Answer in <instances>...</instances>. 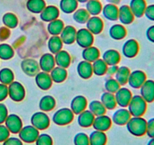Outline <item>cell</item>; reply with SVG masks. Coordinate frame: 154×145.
Instances as JSON below:
<instances>
[{
    "instance_id": "obj_10",
    "label": "cell",
    "mask_w": 154,
    "mask_h": 145,
    "mask_svg": "<svg viewBox=\"0 0 154 145\" xmlns=\"http://www.w3.org/2000/svg\"><path fill=\"white\" fill-rule=\"evenodd\" d=\"M146 80H147V75L145 72L142 70L137 69L130 72L128 83L131 87L137 89H140Z\"/></svg>"
},
{
    "instance_id": "obj_22",
    "label": "cell",
    "mask_w": 154,
    "mask_h": 145,
    "mask_svg": "<svg viewBox=\"0 0 154 145\" xmlns=\"http://www.w3.org/2000/svg\"><path fill=\"white\" fill-rule=\"evenodd\" d=\"M55 59L54 55L50 53L44 54L39 60V67L46 72H50L55 67Z\"/></svg>"
},
{
    "instance_id": "obj_17",
    "label": "cell",
    "mask_w": 154,
    "mask_h": 145,
    "mask_svg": "<svg viewBox=\"0 0 154 145\" xmlns=\"http://www.w3.org/2000/svg\"><path fill=\"white\" fill-rule=\"evenodd\" d=\"M22 70L26 75L34 76L39 72V65L36 60L33 59H26L21 62Z\"/></svg>"
},
{
    "instance_id": "obj_36",
    "label": "cell",
    "mask_w": 154,
    "mask_h": 145,
    "mask_svg": "<svg viewBox=\"0 0 154 145\" xmlns=\"http://www.w3.org/2000/svg\"><path fill=\"white\" fill-rule=\"evenodd\" d=\"M51 79L54 82L57 83L62 82L64 81L67 76V71L66 68L61 67V66H56L51 71Z\"/></svg>"
},
{
    "instance_id": "obj_56",
    "label": "cell",
    "mask_w": 154,
    "mask_h": 145,
    "mask_svg": "<svg viewBox=\"0 0 154 145\" xmlns=\"http://www.w3.org/2000/svg\"><path fill=\"white\" fill-rule=\"evenodd\" d=\"M8 95V88L6 85L0 84V101L5 99Z\"/></svg>"
},
{
    "instance_id": "obj_37",
    "label": "cell",
    "mask_w": 154,
    "mask_h": 145,
    "mask_svg": "<svg viewBox=\"0 0 154 145\" xmlns=\"http://www.w3.org/2000/svg\"><path fill=\"white\" fill-rule=\"evenodd\" d=\"M101 102L102 103L106 110H113L117 105L115 96L114 94L106 92H104L101 96Z\"/></svg>"
},
{
    "instance_id": "obj_51",
    "label": "cell",
    "mask_w": 154,
    "mask_h": 145,
    "mask_svg": "<svg viewBox=\"0 0 154 145\" xmlns=\"http://www.w3.org/2000/svg\"><path fill=\"white\" fill-rule=\"evenodd\" d=\"M146 134L150 138L154 137V117L147 121V131Z\"/></svg>"
},
{
    "instance_id": "obj_49",
    "label": "cell",
    "mask_w": 154,
    "mask_h": 145,
    "mask_svg": "<svg viewBox=\"0 0 154 145\" xmlns=\"http://www.w3.org/2000/svg\"><path fill=\"white\" fill-rule=\"evenodd\" d=\"M35 143V145H54V140L50 134L42 133V134H39Z\"/></svg>"
},
{
    "instance_id": "obj_6",
    "label": "cell",
    "mask_w": 154,
    "mask_h": 145,
    "mask_svg": "<svg viewBox=\"0 0 154 145\" xmlns=\"http://www.w3.org/2000/svg\"><path fill=\"white\" fill-rule=\"evenodd\" d=\"M75 41L78 45L83 48L92 46L94 41L93 34L90 33L87 28L80 29L77 31Z\"/></svg>"
},
{
    "instance_id": "obj_26",
    "label": "cell",
    "mask_w": 154,
    "mask_h": 145,
    "mask_svg": "<svg viewBox=\"0 0 154 145\" xmlns=\"http://www.w3.org/2000/svg\"><path fill=\"white\" fill-rule=\"evenodd\" d=\"M102 14L106 18L111 21H115L118 20L119 8L114 4H106L102 7Z\"/></svg>"
},
{
    "instance_id": "obj_9",
    "label": "cell",
    "mask_w": 154,
    "mask_h": 145,
    "mask_svg": "<svg viewBox=\"0 0 154 145\" xmlns=\"http://www.w3.org/2000/svg\"><path fill=\"white\" fill-rule=\"evenodd\" d=\"M140 95L147 103L154 101V80L147 79L140 88Z\"/></svg>"
},
{
    "instance_id": "obj_55",
    "label": "cell",
    "mask_w": 154,
    "mask_h": 145,
    "mask_svg": "<svg viewBox=\"0 0 154 145\" xmlns=\"http://www.w3.org/2000/svg\"><path fill=\"white\" fill-rule=\"evenodd\" d=\"M11 35V31L7 27H2L0 28V41H5Z\"/></svg>"
},
{
    "instance_id": "obj_57",
    "label": "cell",
    "mask_w": 154,
    "mask_h": 145,
    "mask_svg": "<svg viewBox=\"0 0 154 145\" xmlns=\"http://www.w3.org/2000/svg\"><path fill=\"white\" fill-rule=\"evenodd\" d=\"M146 36L150 42L154 43V25L150 26L147 28L146 31Z\"/></svg>"
},
{
    "instance_id": "obj_61",
    "label": "cell",
    "mask_w": 154,
    "mask_h": 145,
    "mask_svg": "<svg viewBox=\"0 0 154 145\" xmlns=\"http://www.w3.org/2000/svg\"><path fill=\"white\" fill-rule=\"evenodd\" d=\"M78 1V2H80V3H85L87 2L88 0H77Z\"/></svg>"
},
{
    "instance_id": "obj_46",
    "label": "cell",
    "mask_w": 154,
    "mask_h": 145,
    "mask_svg": "<svg viewBox=\"0 0 154 145\" xmlns=\"http://www.w3.org/2000/svg\"><path fill=\"white\" fill-rule=\"evenodd\" d=\"M14 76L11 69L8 68H4L0 70V82L2 84L9 85L14 81Z\"/></svg>"
},
{
    "instance_id": "obj_47",
    "label": "cell",
    "mask_w": 154,
    "mask_h": 145,
    "mask_svg": "<svg viewBox=\"0 0 154 145\" xmlns=\"http://www.w3.org/2000/svg\"><path fill=\"white\" fill-rule=\"evenodd\" d=\"M120 85L116 80V79H108L106 80V82L105 83V88L107 92L112 94L116 93L120 89Z\"/></svg>"
},
{
    "instance_id": "obj_34",
    "label": "cell",
    "mask_w": 154,
    "mask_h": 145,
    "mask_svg": "<svg viewBox=\"0 0 154 145\" xmlns=\"http://www.w3.org/2000/svg\"><path fill=\"white\" fill-rule=\"evenodd\" d=\"M78 2L77 0H60V8L63 13H74L77 10Z\"/></svg>"
},
{
    "instance_id": "obj_52",
    "label": "cell",
    "mask_w": 154,
    "mask_h": 145,
    "mask_svg": "<svg viewBox=\"0 0 154 145\" xmlns=\"http://www.w3.org/2000/svg\"><path fill=\"white\" fill-rule=\"evenodd\" d=\"M2 145H23V142L16 137H9L2 143Z\"/></svg>"
},
{
    "instance_id": "obj_50",
    "label": "cell",
    "mask_w": 154,
    "mask_h": 145,
    "mask_svg": "<svg viewBox=\"0 0 154 145\" xmlns=\"http://www.w3.org/2000/svg\"><path fill=\"white\" fill-rule=\"evenodd\" d=\"M11 132L5 125L0 124V143H3L10 137Z\"/></svg>"
},
{
    "instance_id": "obj_21",
    "label": "cell",
    "mask_w": 154,
    "mask_h": 145,
    "mask_svg": "<svg viewBox=\"0 0 154 145\" xmlns=\"http://www.w3.org/2000/svg\"><path fill=\"white\" fill-rule=\"evenodd\" d=\"M87 106V101L85 97L78 95L75 97L71 102V110L74 114L78 115L86 110Z\"/></svg>"
},
{
    "instance_id": "obj_2",
    "label": "cell",
    "mask_w": 154,
    "mask_h": 145,
    "mask_svg": "<svg viewBox=\"0 0 154 145\" xmlns=\"http://www.w3.org/2000/svg\"><path fill=\"white\" fill-rule=\"evenodd\" d=\"M147 109V103L141 95L132 96L129 105L128 110L132 116H143Z\"/></svg>"
},
{
    "instance_id": "obj_4",
    "label": "cell",
    "mask_w": 154,
    "mask_h": 145,
    "mask_svg": "<svg viewBox=\"0 0 154 145\" xmlns=\"http://www.w3.org/2000/svg\"><path fill=\"white\" fill-rule=\"evenodd\" d=\"M39 134H40L39 130H38L33 125H29L23 126V128L18 133V135H19V138L24 143H32L35 142Z\"/></svg>"
},
{
    "instance_id": "obj_14",
    "label": "cell",
    "mask_w": 154,
    "mask_h": 145,
    "mask_svg": "<svg viewBox=\"0 0 154 145\" xmlns=\"http://www.w3.org/2000/svg\"><path fill=\"white\" fill-rule=\"evenodd\" d=\"M131 117L132 116L128 109H126V107H122L114 112L111 120L117 125H126Z\"/></svg>"
},
{
    "instance_id": "obj_40",
    "label": "cell",
    "mask_w": 154,
    "mask_h": 145,
    "mask_svg": "<svg viewBox=\"0 0 154 145\" xmlns=\"http://www.w3.org/2000/svg\"><path fill=\"white\" fill-rule=\"evenodd\" d=\"M63 43L61 39L58 36H53L50 38L48 41V46L50 51L52 54H55L60 51L63 48Z\"/></svg>"
},
{
    "instance_id": "obj_58",
    "label": "cell",
    "mask_w": 154,
    "mask_h": 145,
    "mask_svg": "<svg viewBox=\"0 0 154 145\" xmlns=\"http://www.w3.org/2000/svg\"><path fill=\"white\" fill-rule=\"evenodd\" d=\"M117 69H118V66L117 65H112V66H108V69H107L106 73L108 74L110 76L114 75V74L117 72Z\"/></svg>"
},
{
    "instance_id": "obj_30",
    "label": "cell",
    "mask_w": 154,
    "mask_h": 145,
    "mask_svg": "<svg viewBox=\"0 0 154 145\" xmlns=\"http://www.w3.org/2000/svg\"><path fill=\"white\" fill-rule=\"evenodd\" d=\"M100 56L99 49L96 47L90 46L85 48L82 51V57L84 60L88 62H94L97 59H99Z\"/></svg>"
},
{
    "instance_id": "obj_33",
    "label": "cell",
    "mask_w": 154,
    "mask_h": 145,
    "mask_svg": "<svg viewBox=\"0 0 154 145\" xmlns=\"http://www.w3.org/2000/svg\"><path fill=\"white\" fill-rule=\"evenodd\" d=\"M109 34L112 39L116 40L123 39L126 35V30L121 24H114L110 28Z\"/></svg>"
},
{
    "instance_id": "obj_42",
    "label": "cell",
    "mask_w": 154,
    "mask_h": 145,
    "mask_svg": "<svg viewBox=\"0 0 154 145\" xmlns=\"http://www.w3.org/2000/svg\"><path fill=\"white\" fill-rule=\"evenodd\" d=\"M90 18V14L86 8L77 9L73 14V19L80 24H86Z\"/></svg>"
},
{
    "instance_id": "obj_28",
    "label": "cell",
    "mask_w": 154,
    "mask_h": 145,
    "mask_svg": "<svg viewBox=\"0 0 154 145\" xmlns=\"http://www.w3.org/2000/svg\"><path fill=\"white\" fill-rule=\"evenodd\" d=\"M102 60L109 66L117 65L120 60V53L114 49L107 50L102 55Z\"/></svg>"
},
{
    "instance_id": "obj_11",
    "label": "cell",
    "mask_w": 154,
    "mask_h": 145,
    "mask_svg": "<svg viewBox=\"0 0 154 145\" xmlns=\"http://www.w3.org/2000/svg\"><path fill=\"white\" fill-rule=\"evenodd\" d=\"M111 125H112V120L111 118L104 114L95 117L92 126L94 128L95 130L105 132L111 128Z\"/></svg>"
},
{
    "instance_id": "obj_62",
    "label": "cell",
    "mask_w": 154,
    "mask_h": 145,
    "mask_svg": "<svg viewBox=\"0 0 154 145\" xmlns=\"http://www.w3.org/2000/svg\"><path fill=\"white\" fill-rule=\"evenodd\" d=\"M99 1H100V0H99Z\"/></svg>"
},
{
    "instance_id": "obj_44",
    "label": "cell",
    "mask_w": 154,
    "mask_h": 145,
    "mask_svg": "<svg viewBox=\"0 0 154 145\" xmlns=\"http://www.w3.org/2000/svg\"><path fill=\"white\" fill-rule=\"evenodd\" d=\"M2 22L8 28H15L17 26V17L11 12H8L5 14L2 17Z\"/></svg>"
},
{
    "instance_id": "obj_32",
    "label": "cell",
    "mask_w": 154,
    "mask_h": 145,
    "mask_svg": "<svg viewBox=\"0 0 154 145\" xmlns=\"http://www.w3.org/2000/svg\"><path fill=\"white\" fill-rule=\"evenodd\" d=\"M86 9L90 15L97 16L102 12V4L99 0H88L86 2Z\"/></svg>"
},
{
    "instance_id": "obj_38",
    "label": "cell",
    "mask_w": 154,
    "mask_h": 145,
    "mask_svg": "<svg viewBox=\"0 0 154 145\" xmlns=\"http://www.w3.org/2000/svg\"><path fill=\"white\" fill-rule=\"evenodd\" d=\"M64 23L60 19H56L49 22L48 25V30L52 36H58L64 28Z\"/></svg>"
},
{
    "instance_id": "obj_59",
    "label": "cell",
    "mask_w": 154,
    "mask_h": 145,
    "mask_svg": "<svg viewBox=\"0 0 154 145\" xmlns=\"http://www.w3.org/2000/svg\"><path fill=\"white\" fill-rule=\"evenodd\" d=\"M107 2L110 3V4H114V5H118L120 2V0H105Z\"/></svg>"
},
{
    "instance_id": "obj_23",
    "label": "cell",
    "mask_w": 154,
    "mask_h": 145,
    "mask_svg": "<svg viewBox=\"0 0 154 145\" xmlns=\"http://www.w3.org/2000/svg\"><path fill=\"white\" fill-rule=\"evenodd\" d=\"M77 30L72 26H66L64 27L63 31L60 33V39L62 42L67 45L74 43L75 42V38H76Z\"/></svg>"
},
{
    "instance_id": "obj_5",
    "label": "cell",
    "mask_w": 154,
    "mask_h": 145,
    "mask_svg": "<svg viewBox=\"0 0 154 145\" xmlns=\"http://www.w3.org/2000/svg\"><path fill=\"white\" fill-rule=\"evenodd\" d=\"M31 124L39 131L45 130L50 126L51 120L48 115L44 112H36L32 116Z\"/></svg>"
},
{
    "instance_id": "obj_20",
    "label": "cell",
    "mask_w": 154,
    "mask_h": 145,
    "mask_svg": "<svg viewBox=\"0 0 154 145\" xmlns=\"http://www.w3.org/2000/svg\"><path fill=\"white\" fill-rule=\"evenodd\" d=\"M87 24V29L93 34H99L103 30V21L99 17L93 16L89 18Z\"/></svg>"
},
{
    "instance_id": "obj_15",
    "label": "cell",
    "mask_w": 154,
    "mask_h": 145,
    "mask_svg": "<svg viewBox=\"0 0 154 145\" xmlns=\"http://www.w3.org/2000/svg\"><path fill=\"white\" fill-rule=\"evenodd\" d=\"M60 16V10L55 5H48L40 13V18L45 22H51L58 19Z\"/></svg>"
},
{
    "instance_id": "obj_19",
    "label": "cell",
    "mask_w": 154,
    "mask_h": 145,
    "mask_svg": "<svg viewBox=\"0 0 154 145\" xmlns=\"http://www.w3.org/2000/svg\"><path fill=\"white\" fill-rule=\"evenodd\" d=\"M147 5L145 0H131L129 6L135 18H141L144 15Z\"/></svg>"
},
{
    "instance_id": "obj_53",
    "label": "cell",
    "mask_w": 154,
    "mask_h": 145,
    "mask_svg": "<svg viewBox=\"0 0 154 145\" xmlns=\"http://www.w3.org/2000/svg\"><path fill=\"white\" fill-rule=\"evenodd\" d=\"M144 15L148 20L154 21V4L147 5L145 11H144Z\"/></svg>"
},
{
    "instance_id": "obj_27",
    "label": "cell",
    "mask_w": 154,
    "mask_h": 145,
    "mask_svg": "<svg viewBox=\"0 0 154 145\" xmlns=\"http://www.w3.org/2000/svg\"><path fill=\"white\" fill-rule=\"evenodd\" d=\"M78 73L82 79H87L91 77L93 74V66L90 62L87 61V60H82L80 62L77 67Z\"/></svg>"
},
{
    "instance_id": "obj_12",
    "label": "cell",
    "mask_w": 154,
    "mask_h": 145,
    "mask_svg": "<svg viewBox=\"0 0 154 145\" xmlns=\"http://www.w3.org/2000/svg\"><path fill=\"white\" fill-rule=\"evenodd\" d=\"M122 51L123 55L128 58L135 57L139 51V44L135 39H129L123 44Z\"/></svg>"
},
{
    "instance_id": "obj_16",
    "label": "cell",
    "mask_w": 154,
    "mask_h": 145,
    "mask_svg": "<svg viewBox=\"0 0 154 145\" xmlns=\"http://www.w3.org/2000/svg\"><path fill=\"white\" fill-rule=\"evenodd\" d=\"M118 19L121 24L125 25H129L133 22L135 20V16L132 14L129 5H123L119 8Z\"/></svg>"
},
{
    "instance_id": "obj_24",
    "label": "cell",
    "mask_w": 154,
    "mask_h": 145,
    "mask_svg": "<svg viewBox=\"0 0 154 145\" xmlns=\"http://www.w3.org/2000/svg\"><path fill=\"white\" fill-rule=\"evenodd\" d=\"M95 116L89 110H85L78 114V123L82 128H89L93 125Z\"/></svg>"
},
{
    "instance_id": "obj_7",
    "label": "cell",
    "mask_w": 154,
    "mask_h": 145,
    "mask_svg": "<svg viewBox=\"0 0 154 145\" xmlns=\"http://www.w3.org/2000/svg\"><path fill=\"white\" fill-rule=\"evenodd\" d=\"M5 125L11 133L18 134L23 128V121L17 114H10L8 115L5 121Z\"/></svg>"
},
{
    "instance_id": "obj_39",
    "label": "cell",
    "mask_w": 154,
    "mask_h": 145,
    "mask_svg": "<svg viewBox=\"0 0 154 145\" xmlns=\"http://www.w3.org/2000/svg\"><path fill=\"white\" fill-rule=\"evenodd\" d=\"M56 101L52 96L45 95L41 99L39 103V108L44 112L51 111L55 107Z\"/></svg>"
},
{
    "instance_id": "obj_41",
    "label": "cell",
    "mask_w": 154,
    "mask_h": 145,
    "mask_svg": "<svg viewBox=\"0 0 154 145\" xmlns=\"http://www.w3.org/2000/svg\"><path fill=\"white\" fill-rule=\"evenodd\" d=\"M89 110L95 116L104 115L106 113V108L99 101H93L89 104Z\"/></svg>"
},
{
    "instance_id": "obj_45",
    "label": "cell",
    "mask_w": 154,
    "mask_h": 145,
    "mask_svg": "<svg viewBox=\"0 0 154 145\" xmlns=\"http://www.w3.org/2000/svg\"><path fill=\"white\" fill-rule=\"evenodd\" d=\"M14 54L13 48L10 45L2 43L0 45V58L2 60H9Z\"/></svg>"
},
{
    "instance_id": "obj_43",
    "label": "cell",
    "mask_w": 154,
    "mask_h": 145,
    "mask_svg": "<svg viewBox=\"0 0 154 145\" xmlns=\"http://www.w3.org/2000/svg\"><path fill=\"white\" fill-rule=\"evenodd\" d=\"M93 72L97 76H103L106 73L108 65L102 59H97L92 64Z\"/></svg>"
},
{
    "instance_id": "obj_31",
    "label": "cell",
    "mask_w": 154,
    "mask_h": 145,
    "mask_svg": "<svg viewBox=\"0 0 154 145\" xmlns=\"http://www.w3.org/2000/svg\"><path fill=\"white\" fill-rule=\"evenodd\" d=\"M46 7L45 0H28L26 8L30 12L34 14H40Z\"/></svg>"
},
{
    "instance_id": "obj_18",
    "label": "cell",
    "mask_w": 154,
    "mask_h": 145,
    "mask_svg": "<svg viewBox=\"0 0 154 145\" xmlns=\"http://www.w3.org/2000/svg\"><path fill=\"white\" fill-rule=\"evenodd\" d=\"M52 79L51 75L46 72H38L35 75L36 85L42 90H48L52 85Z\"/></svg>"
},
{
    "instance_id": "obj_8",
    "label": "cell",
    "mask_w": 154,
    "mask_h": 145,
    "mask_svg": "<svg viewBox=\"0 0 154 145\" xmlns=\"http://www.w3.org/2000/svg\"><path fill=\"white\" fill-rule=\"evenodd\" d=\"M8 95L9 97L13 100L14 101L19 102L21 101L25 97V89L18 82H12L9 84L8 87Z\"/></svg>"
},
{
    "instance_id": "obj_60",
    "label": "cell",
    "mask_w": 154,
    "mask_h": 145,
    "mask_svg": "<svg viewBox=\"0 0 154 145\" xmlns=\"http://www.w3.org/2000/svg\"><path fill=\"white\" fill-rule=\"evenodd\" d=\"M147 145H154V137H152L148 140Z\"/></svg>"
},
{
    "instance_id": "obj_29",
    "label": "cell",
    "mask_w": 154,
    "mask_h": 145,
    "mask_svg": "<svg viewBox=\"0 0 154 145\" xmlns=\"http://www.w3.org/2000/svg\"><path fill=\"white\" fill-rule=\"evenodd\" d=\"M55 63L58 66H61L63 68L69 67L71 63L70 54L64 50H60L59 52L55 54Z\"/></svg>"
},
{
    "instance_id": "obj_48",
    "label": "cell",
    "mask_w": 154,
    "mask_h": 145,
    "mask_svg": "<svg viewBox=\"0 0 154 145\" xmlns=\"http://www.w3.org/2000/svg\"><path fill=\"white\" fill-rule=\"evenodd\" d=\"M75 145H90L89 135L84 132H78L74 137Z\"/></svg>"
},
{
    "instance_id": "obj_35",
    "label": "cell",
    "mask_w": 154,
    "mask_h": 145,
    "mask_svg": "<svg viewBox=\"0 0 154 145\" xmlns=\"http://www.w3.org/2000/svg\"><path fill=\"white\" fill-rule=\"evenodd\" d=\"M130 72V69L127 66H123L118 67V69L115 73V76L116 80L118 82L120 85H124L128 82Z\"/></svg>"
},
{
    "instance_id": "obj_25",
    "label": "cell",
    "mask_w": 154,
    "mask_h": 145,
    "mask_svg": "<svg viewBox=\"0 0 154 145\" xmlns=\"http://www.w3.org/2000/svg\"><path fill=\"white\" fill-rule=\"evenodd\" d=\"M89 140L90 145H106L108 137L104 131L95 130L89 135Z\"/></svg>"
},
{
    "instance_id": "obj_1",
    "label": "cell",
    "mask_w": 154,
    "mask_h": 145,
    "mask_svg": "<svg viewBox=\"0 0 154 145\" xmlns=\"http://www.w3.org/2000/svg\"><path fill=\"white\" fill-rule=\"evenodd\" d=\"M126 125L128 131L135 137H142L146 134L147 120L143 116H132Z\"/></svg>"
},
{
    "instance_id": "obj_54",
    "label": "cell",
    "mask_w": 154,
    "mask_h": 145,
    "mask_svg": "<svg viewBox=\"0 0 154 145\" xmlns=\"http://www.w3.org/2000/svg\"><path fill=\"white\" fill-rule=\"evenodd\" d=\"M8 115V112L6 106L4 104L0 103V124L5 122Z\"/></svg>"
},
{
    "instance_id": "obj_3",
    "label": "cell",
    "mask_w": 154,
    "mask_h": 145,
    "mask_svg": "<svg viewBox=\"0 0 154 145\" xmlns=\"http://www.w3.org/2000/svg\"><path fill=\"white\" fill-rule=\"evenodd\" d=\"M74 113L69 108H61L55 112L52 120L56 125L63 126L70 124L74 119Z\"/></svg>"
},
{
    "instance_id": "obj_13",
    "label": "cell",
    "mask_w": 154,
    "mask_h": 145,
    "mask_svg": "<svg viewBox=\"0 0 154 145\" xmlns=\"http://www.w3.org/2000/svg\"><path fill=\"white\" fill-rule=\"evenodd\" d=\"M116 102L121 107H126L132 98L131 91L127 88H121L115 93Z\"/></svg>"
}]
</instances>
